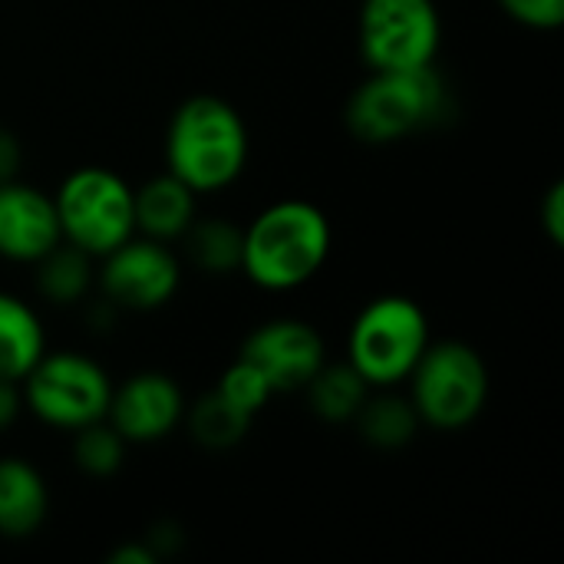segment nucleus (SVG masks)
<instances>
[{
  "instance_id": "1",
  "label": "nucleus",
  "mask_w": 564,
  "mask_h": 564,
  "mask_svg": "<svg viewBox=\"0 0 564 564\" xmlns=\"http://www.w3.org/2000/svg\"><path fill=\"white\" fill-rule=\"evenodd\" d=\"M327 215L301 198L264 208L241 235V271L264 291L307 284L330 258Z\"/></svg>"
},
{
  "instance_id": "2",
  "label": "nucleus",
  "mask_w": 564,
  "mask_h": 564,
  "mask_svg": "<svg viewBox=\"0 0 564 564\" xmlns=\"http://www.w3.org/2000/svg\"><path fill=\"white\" fill-rule=\"evenodd\" d=\"M248 152V126L221 96L185 99L165 132V165L195 195L228 188L245 172Z\"/></svg>"
},
{
  "instance_id": "3",
  "label": "nucleus",
  "mask_w": 564,
  "mask_h": 564,
  "mask_svg": "<svg viewBox=\"0 0 564 564\" xmlns=\"http://www.w3.org/2000/svg\"><path fill=\"white\" fill-rule=\"evenodd\" d=\"M446 112V83L433 66L373 69L347 102V129L370 145H387L433 126Z\"/></svg>"
},
{
  "instance_id": "4",
  "label": "nucleus",
  "mask_w": 564,
  "mask_h": 564,
  "mask_svg": "<svg viewBox=\"0 0 564 564\" xmlns=\"http://www.w3.org/2000/svg\"><path fill=\"white\" fill-rule=\"evenodd\" d=\"M410 380V403L420 423L453 433L476 423L489 403V367L463 340H440L423 350Z\"/></svg>"
},
{
  "instance_id": "5",
  "label": "nucleus",
  "mask_w": 564,
  "mask_h": 564,
  "mask_svg": "<svg viewBox=\"0 0 564 564\" xmlns=\"http://www.w3.org/2000/svg\"><path fill=\"white\" fill-rule=\"evenodd\" d=\"M426 347L430 321L423 307L403 294H387L357 314L347 337V364L367 380V387L390 390L413 373Z\"/></svg>"
},
{
  "instance_id": "6",
  "label": "nucleus",
  "mask_w": 564,
  "mask_h": 564,
  "mask_svg": "<svg viewBox=\"0 0 564 564\" xmlns=\"http://www.w3.org/2000/svg\"><path fill=\"white\" fill-rule=\"evenodd\" d=\"M59 235L89 258H102L135 235L132 188L109 169L86 165L63 178L53 195Z\"/></svg>"
},
{
  "instance_id": "7",
  "label": "nucleus",
  "mask_w": 564,
  "mask_h": 564,
  "mask_svg": "<svg viewBox=\"0 0 564 564\" xmlns=\"http://www.w3.org/2000/svg\"><path fill=\"white\" fill-rule=\"evenodd\" d=\"M20 393L23 406L36 420L76 433L79 426L106 420L112 383L96 360L76 350H59L43 354L33 364V370L20 380Z\"/></svg>"
},
{
  "instance_id": "8",
  "label": "nucleus",
  "mask_w": 564,
  "mask_h": 564,
  "mask_svg": "<svg viewBox=\"0 0 564 564\" xmlns=\"http://www.w3.org/2000/svg\"><path fill=\"white\" fill-rule=\"evenodd\" d=\"M357 30L370 69L433 66L443 43L436 0H364Z\"/></svg>"
},
{
  "instance_id": "9",
  "label": "nucleus",
  "mask_w": 564,
  "mask_h": 564,
  "mask_svg": "<svg viewBox=\"0 0 564 564\" xmlns=\"http://www.w3.org/2000/svg\"><path fill=\"white\" fill-rule=\"evenodd\" d=\"M178 281H182V268L165 241L132 235L119 248L102 254L99 288L116 307L155 311L172 301Z\"/></svg>"
},
{
  "instance_id": "10",
  "label": "nucleus",
  "mask_w": 564,
  "mask_h": 564,
  "mask_svg": "<svg viewBox=\"0 0 564 564\" xmlns=\"http://www.w3.org/2000/svg\"><path fill=\"white\" fill-rule=\"evenodd\" d=\"M238 357L254 364L274 393L304 390L307 380L327 364L321 334L294 317H278L251 330Z\"/></svg>"
},
{
  "instance_id": "11",
  "label": "nucleus",
  "mask_w": 564,
  "mask_h": 564,
  "mask_svg": "<svg viewBox=\"0 0 564 564\" xmlns=\"http://www.w3.org/2000/svg\"><path fill=\"white\" fill-rule=\"evenodd\" d=\"M185 420V397L169 373L145 370L112 390L106 423L126 443H159Z\"/></svg>"
},
{
  "instance_id": "12",
  "label": "nucleus",
  "mask_w": 564,
  "mask_h": 564,
  "mask_svg": "<svg viewBox=\"0 0 564 564\" xmlns=\"http://www.w3.org/2000/svg\"><path fill=\"white\" fill-rule=\"evenodd\" d=\"M59 241L63 235L53 198L17 178L0 182V258L33 264Z\"/></svg>"
},
{
  "instance_id": "13",
  "label": "nucleus",
  "mask_w": 564,
  "mask_h": 564,
  "mask_svg": "<svg viewBox=\"0 0 564 564\" xmlns=\"http://www.w3.org/2000/svg\"><path fill=\"white\" fill-rule=\"evenodd\" d=\"M132 215L135 231H142V238L169 245L192 228L195 192L165 169V175H155L142 188H132Z\"/></svg>"
},
{
  "instance_id": "14",
  "label": "nucleus",
  "mask_w": 564,
  "mask_h": 564,
  "mask_svg": "<svg viewBox=\"0 0 564 564\" xmlns=\"http://www.w3.org/2000/svg\"><path fill=\"white\" fill-rule=\"evenodd\" d=\"M50 512V492L43 476L17 456L0 459V535L26 539Z\"/></svg>"
},
{
  "instance_id": "15",
  "label": "nucleus",
  "mask_w": 564,
  "mask_h": 564,
  "mask_svg": "<svg viewBox=\"0 0 564 564\" xmlns=\"http://www.w3.org/2000/svg\"><path fill=\"white\" fill-rule=\"evenodd\" d=\"M46 354V334L36 311L0 291V380H23Z\"/></svg>"
},
{
  "instance_id": "16",
  "label": "nucleus",
  "mask_w": 564,
  "mask_h": 564,
  "mask_svg": "<svg viewBox=\"0 0 564 564\" xmlns=\"http://www.w3.org/2000/svg\"><path fill=\"white\" fill-rule=\"evenodd\" d=\"M304 390H307L311 410L327 423H350L360 413L364 400L370 397L367 380L350 364H324L307 380Z\"/></svg>"
},
{
  "instance_id": "17",
  "label": "nucleus",
  "mask_w": 564,
  "mask_h": 564,
  "mask_svg": "<svg viewBox=\"0 0 564 564\" xmlns=\"http://www.w3.org/2000/svg\"><path fill=\"white\" fill-rule=\"evenodd\" d=\"M36 264V291L53 304H76L93 284V258L69 241L50 248Z\"/></svg>"
},
{
  "instance_id": "18",
  "label": "nucleus",
  "mask_w": 564,
  "mask_h": 564,
  "mask_svg": "<svg viewBox=\"0 0 564 564\" xmlns=\"http://www.w3.org/2000/svg\"><path fill=\"white\" fill-rule=\"evenodd\" d=\"M354 420L360 426V436L370 446H380V449L406 446L416 436V426H420V416H416L413 403L403 400V397H377V400L367 397Z\"/></svg>"
},
{
  "instance_id": "19",
  "label": "nucleus",
  "mask_w": 564,
  "mask_h": 564,
  "mask_svg": "<svg viewBox=\"0 0 564 564\" xmlns=\"http://www.w3.org/2000/svg\"><path fill=\"white\" fill-rule=\"evenodd\" d=\"M241 228H235L225 218H205L192 221V228L182 235L188 241L192 261L208 274H228L241 268Z\"/></svg>"
},
{
  "instance_id": "20",
  "label": "nucleus",
  "mask_w": 564,
  "mask_h": 564,
  "mask_svg": "<svg viewBox=\"0 0 564 564\" xmlns=\"http://www.w3.org/2000/svg\"><path fill=\"white\" fill-rule=\"evenodd\" d=\"M248 413H241L238 406H231L218 390H212L208 397H202L192 413H188V430L192 436L205 446V449H231L235 443L245 440V433L251 430Z\"/></svg>"
},
{
  "instance_id": "21",
  "label": "nucleus",
  "mask_w": 564,
  "mask_h": 564,
  "mask_svg": "<svg viewBox=\"0 0 564 564\" xmlns=\"http://www.w3.org/2000/svg\"><path fill=\"white\" fill-rule=\"evenodd\" d=\"M122 456H126V440L106 420L76 430L73 459L86 476H112L122 466Z\"/></svg>"
},
{
  "instance_id": "22",
  "label": "nucleus",
  "mask_w": 564,
  "mask_h": 564,
  "mask_svg": "<svg viewBox=\"0 0 564 564\" xmlns=\"http://www.w3.org/2000/svg\"><path fill=\"white\" fill-rule=\"evenodd\" d=\"M218 393H221L231 406H238L241 413H248V416H258V413L264 410V403L274 397V390H271V383L264 380V373H261L254 364L241 360V357L225 370V377H221V383H218Z\"/></svg>"
},
{
  "instance_id": "23",
  "label": "nucleus",
  "mask_w": 564,
  "mask_h": 564,
  "mask_svg": "<svg viewBox=\"0 0 564 564\" xmlns=\"http://www.w3.org/2000/svg\"><path fill=\"white\" fill-rule=\"evenodd\" d=\"M499 7L532 30H555L564 23V0H499Z\"/></svg>"
},
{
  "instance_id": "24",
  "label": "nucleus",
  "mask_w": 564,
  "mask_h": 564,
  "mask_svg": "<svg viewBox=\"0 0 564 564\" xmlns=\"http://www.w3.org/2000/svg\"><path fill=\"white\" fill-rule=\"evenodd\" d=\"M542 228L549 235L552 245H564V185H552L545 202H542Z\"/></svg>"
},
{
  "instance_id": "25",
  "label": "nucleus",
  "mask_w": 564,
  "mask_h": 564,
  "mask_svg": "<svg viewBox=\"0 0 564 564\" xmlns=\"http://www.w3.org/2000/svg\"><path fill=\"white\" fill-rule=\"evenodd\" d=\"M23 406V393L17 387V380H0V430H7Z\"/></svg>"
},
{
  "instance_id": "26",
  "label": "nucleus",
  "mask_w": 564,
  "mask_h": 564,
  "mask_svg": "<svg viewBox=\"0 0 564 564\" xmlns=\"http://www.w3.org/2000/svg\"><path fill=\"white\" fill-rule=\"evenodd\" d=\"M20 142L7 129H0V182H10L20 169Z\"/></svg>"
},
{
  "instance_id": "27",
  "label": "nucleus",
  "mask_w": 564,
  "mask_h": 564,
  "mask_svg": "<svg viewBox=\"0 0 564 564\" xmlns=\"http://www.w3.org/2000/svg\"><path fill=\"white\" fill-rule=\"evenodd\" d=\"M109 562L112 564H155V552H152L149 545L129 542V545L116 549V552L109 555Z\"/></svg>"
}]
</instances>
